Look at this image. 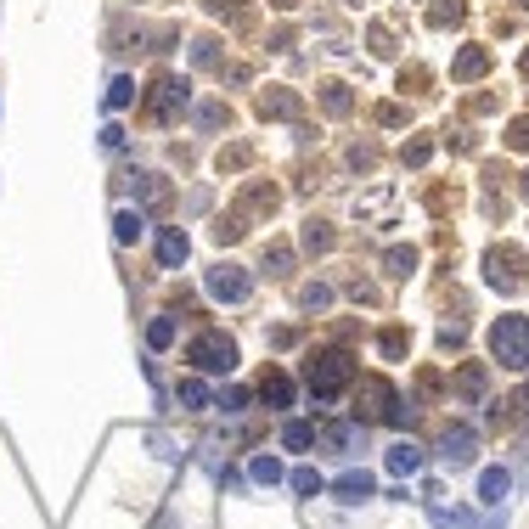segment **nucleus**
<instances>
[{
  "label": "nucleus",
  "mask_w": 529,
  "mask_h": 529,
  "mask_svg": "<svg viewBox=\"0 0 529 529\" xmlns=\"http://www.w3.org/2000/svg\"><path fill=\"white\" fill-rule=\"evenodd\" d=\"M113 237H119V242H136V237H141V215H130V208H124V215L113 220Z\"/></svg>",
  "instance_id": "obj_22"
},
{
  "label": "nucleus",
  "mask_w": 529,
  "mask_h": 529,
  "mask_svg": "<svg viewBox=\"0 0 529 529\" xmlns=\"http://www.w3.org/2000/svg\"><path fill=\"white\" fill-rule=\"evenodd\" d=\"M231 113L220 108V101H208V108H198V124H208V130H215V124H225Z\"/></svg>",
  "instance_id": "obj_31"
},
{
  "label": "nucleus",
  "mask_w": 529,
  "mask_h": 529,
  "mask_svg": "<svg viewBox=\"0 0 529 529\" xmlns=\"http://www.w3.org/2000/svg\"><path fill=\"white\" fill-rule=\"evenodd\" d=\"M287 265H293V253L277 242V248H265V270H270V277H287Z\"/></svg>",
  "instance_id": "obj_24"
},
{
  "label": "nucleus",
  "mask_w": 529,
  "mask_h": 529,
  "mask_svg": "<svg viewBox=\"0 0 529 529\" xmlns=\"http://www.w3.org/2000/svg\"><path fill=\"white\" fill-rule=\"evenodd\" d=\"M327 113H349V91H344V84H327Z\"/></svg>",
  "instance_id": "obj_27"
},
{
  "label": "nucleus",
  "mask_w": 529,
  "mask_h": 529,
  "mask_svg": "<svg viewBox=\"0 0 529 529\" xmlns=\"http://www.w3.org/2000/svg\"><path fill=\"white\" fill-rule=\"evenodd\" d=\"M473 445H479L473 428H462V422H456V428H445V439H439V462H445V468H468Z\"/></svg>",
  "instance_id": "obj_8"
},
{
  "label": "nucleus",
  "mask_w": 529,
  "mask_h": 529,
  "mask_svg": "<svg viewBox=\"0 0 529 529\" xmlns=\"http://www.w3.org/2000/svg\"><path fill=\"white\" fill-rule=\"evenodd\" d=\"M175 400H181V406H186V411H203V406H208V389L198 384V377H186V384L175 389Z\"/></svg>",
  "instance_id": "obj_18"
},
{
  "label": "nucleus",
  "mask_w": 529,
  "mask_h": 529,
  "mask_svg": "<svg viewBox=\"0 0 529 529\" xmlns=\"http://www.w3.org/2000/svg\"><path fill=\"white\" fill-rule=\"evenodd\" d=\"M270 6H282V12H287V6H299V0H270Z\"/></svg>",
  "instance_id": "obj_35"
},
{
  "label": "nucleus",
  "mask_w": 529,
  "mask_h": 529,
  "mask_svg": "<svg viewBox=\"0 0 529 529\" xmlns=\"http://www.w3.org/2000/svg\"><path fill=\"white\" fill-rule=\"evenodd\" d=\"M248 473H253V484H282V462L277 456H253Z\"/></svg>",
  "instance_id": "obj_19"
},
{
  "label": "nucleus",
  "mask_w": 529,
  "mask_h": 529,
  "mask_svg": "<svg viewBox=\"0 0 529 529\" xmlns=\"http://www.w3.org/2000/svg\"><path fill=\"white\" fill-rule=\"evenodd\" d=\"M411 406H400V394L384 384V377H366L361 400H355V422H406Z\"/></svg>",
  "instance_id": "obj_3"
},
{
  "label": "nucleus",
  "mask_w": 529,
  "mask_h": 529,
  "mask_svg": "<svg viewBox=\"0 0 529 529\" xmlns=\"http://www.w3.org/2000/svg\"><path fill=\"white\" fill-rule=\"evenodd\" d=\"M299 108H304V101L293 96V91H282V84L260 91V113H265V119H299Z\"/></svg>",
  "instance_id": "obj_9"
},
{
  "label": "nucleus",
  "mask_w": 529,
  "mask_h": 529,
  "mask_svg": "<svg viewBox=\"0 0 529 529\" xmlns=\"http://www.w3.org/2000/svg\"><path fill=\"white\" fill-rule=\"evenodd\" d=\"M377 349H384V355H406V332H400V327H389L384 338H377Z\"/></svg>",
  "instance_id": "obj_28"
},
{
  "label": "nucleus",
  "mask_w": 529,
  "mask_h": 529,
  "mask_svg": "<svg viewBox=\"0 0 529 529\" xmlns=\"http://www.w3.org/2000/svg\"><path fill=\"white\" fill-rule=\"evenodd\" d=\"M304 304L310 310H327L332 304V287H304Z\"/></svg>",
  "instance_id": "obj_34"
},
{
  "label": "nucleus",
  "mask_w": 529,
  "mask_h": 529,
  "mask_svg": "<svg viewBox=\"0 0 529 529\" xmlns=\"http://www.w3.org/2000/svg\"><path fill=\"white\" fill-rule=\"evenodd\" d=\"M349 377H355V361L344 349H322V355H310V366H304V384H310L315 400H332Z\"/></svg>",
  "instance_id": "obj_2"
},
{
  "label": "nucleus",
  "mask_w": 529,
  "mask_h": 529,
  "mask_svg": "<svg viewBox=\"0 0 529 529\" xmlns=\"http://www.w3.org/2000/svg\"><path fill=\"white\" fill-rule=\"evenodd\" d=\"M456 394H462V400H479V394H484V366H462V372H456Z\"/></svg>",
  "instance_id": "obj_17"
},
{
  "label": "nucleus",
  "mask_w": 529,
  "mask_h": 529,
  "mask_svg": "<svg viewBox=\"0 0 529 529\" xmlns=\"http://www.w3.org/2000/svg\"><path fill=\"white\" fill-rule=\"evenodd\" d=\"M146 344H153V349H163V344H175V322H169V315H158V322L146 327Z\"/></svg>",
  "instance_id": "obj_21"
},
{
  "label": "nucleus",
  "mask_w": 529,
  "mask_h": 529,
  "mask_svg": "<svg viewBox=\"0 0 529 529\" xmlns=\"http://www.w3.org/2000/svg\"><path fill=\"white\" fill-rule=\"evenodd\" d=\"M332 490H338V501H344V507H361V501L377 490V484H372V473H344Z\"/></svg>",
  "instance_id": "obj_13"
},
{
  "label": "nucleus",
  "mask_w": 529,
  "mask_h": 529,
  "mask_svg": "<svg viewBox=\"0 0 529 529\" xmlns=\"http://www.w3.org/2000/svg\"><path fill=\"white\" fill-rule=\"evenodd\" d=\"M524 79H529V51H524Z\"/></svg>",
  "instance_id": "obj_36"
},
{
  "label": "nucleus",
  "mask_w": 529,
  "mask_h": 529,
  "mask_svg": "<svg viewBox=\"0 0 529 529\" xmlns=\"http://www.w3.org/2000/svg\"><path fill=\"white\" fill-rule=\"evenodd\" d=\"M490 361L507 372H524L529 366V315H496L490 327Z\"/></svg>",
  "instance_id": "obj_1"
},
{
  "label": "nucleus",
  "mask_w": 529,
  "mask_h": 529,
  "mask_svg": "<svg viewBox=\"0 0 529 529\" xmlns=\"http://www.w3.org/2000/svg\"><path fill=\"white\" fill-rule=\"evenodd\" d=\"M507 146H513V153H529V119H518L513 130H507Z\"/></svg>",
  "instance_id": "obj_30"
},
{
  "label": "nucleus",
  "mask_w": 529,
  "mask_h": 529,
  "mask_svg": "<svg viewBox=\"0 0 529 529\" xmlns=\"http://www.w3.org/2000/svg\"><path fill=\"white\" fill-rule=\"evenodd\" d=\"M282 445H287V451H310V445H315V422H287V428H282Z\"/></svg>",
  "instance_id": "obj_16"
},
{
  "label": "nucleus",
  "mask_w": 529,
  "mask_h": 529,
  "mask_svg": "<svg viewBox=\"0 0 529 529\" xmlns=\"http://www.w3.org/2000/svg\"><path fill=\"white\" fill-rule=\"evenodd\" d=\"M130 101H136V84L130 79H113L108 84V108H130Z\"/></svg>",
  "instance_id": "obj_23"
},
{
  "label": "nucleus",
  "mask_w": 529,
  "mask_h": 529,
  "mask_svg": "<svg viewBox=\"0 0 529 529\" xmlns=\"http://www.w3.org/2000/svg\"><path fill=\"white\" fill-rule=\"evenodd\" d=\"M130 181H136V192H141V198H146V203H153V208H158V203H163V198H169V186H163V181H158V175H130Z\"/></svg>",
  "instance_id": "obj_20"
},
{
  "label": "nucleus",
  "mask_w": 529,
  "mask_h": 529,
  "mask_svg": "<svg viewBox=\"0 0 529 529\" xmlns=\"http://www.w3.org/2000/svg\"><path fill=\"white\" fill-rule=\"evenodd\" d=\"M411 265H417L411 248H389V270H394V277H411Z\"/></svg>",
  "instance_id": "obj_25"
},
{
  "label": "nucleus",
  "mask_w": 529,
  "mask_h": 529,
  "mask_svg": "<svg viewBox=\"0 0 529 529\" xmlns=\"http://www.w3.org/2000/svg\"><path fill=\"white\" fill-rule=\"evenodd\" d=\"M208 293L225 299V304H242L248 299V277H242L237 265H215V270H208Z\"/></svg>",
  "instance_id": "obj_7"
},
{
  "label": "nucleus",
  "mask_w": 529,
  "mask_h": 529,
  "mask_svg": "<svg viewBox=\"0 0 529 529\" xmlns=\"http://www.w3.org/2000/svg\"><path fill=\"white\" fill-rule=\"evenodd\" d=\"M175 108H186V79L158 74L153 79V96H146V119H169Z\"/></svg>",
  "instance_id": "obj_6"
},
{
  "label": "nucleus",
  "mask_w": 529,
  "mask_h": 529,
  "mask_svg": "<svg viewBox=\"0 0 529 529\" xmlns=\"http://www.w3.org/2000/svg\"><path fill=\"white\" fill-rule=\"evenodd\" d=\"M484 68H490V51H484V46H462L456 62H451V79H456V84H468V79H479Z\"/></svg>",
  "instance_id": "obj_10"
},
{
  "label": "nucleus",
  "mask_w": 529,
  "mask_h": 529,
  "mask_svg": "<svg viewBox=\"0 0 529 529\" xmlns=\"http://www.w3.org/2000/svg\"><path fill=\"white\" fill-rule=\"evenodd\" d=\"M507 484H513V473H507V468H490V473L479 479V501H484V507H496V501L507 496Z\"/></svg>",
  "instance_id": "obj_15"
},
{
  "label": "nucleus",
  "mask_w": 529,
  "mask_h": 529,
  "mask_svg": "<svg viewBox=\"0 0 529 529\" xmlns=\"http://www.w3.org/2000/svg\"><path fill=\"white\" fill-rule=\"evenodd\" d=\"M304 248H315V253H322V248H332V231H315V220H310V231H304Z\"/></svg>",
  "instance_id": "obj_33"
},
{
  "label": "nucleus",
  "mask_w": 529,
  "mask_h": 529,
  "mask_svg": "<svg viewBox=\"0 0 529 529\" xmlns=\"http://www.w3.org/2000/svg\"><path fill=\"white\" fill-rule=\"evenodd\" d=\"M456 17H462V0H439L434 6V23H456Z\"/></svg>",
  "instance_id": "obj_32"
},
{
  "label": "nucleus",
  "mask_w": 529,
  "mask_h": 529,
  "mask_svg": "<svg viewBox=\"0 0 529 529\" xmlns=\"http://www.w3.org/2000/svg\"><path fill=\"white\" fill-rule=\"evenodd\" d=\"M186 361H192L198 372H231L237 366V344H231L225 332H198L192 349H186Z\"/></svg>",
  "instance_id": "obj_4"
},
{
  "label": "nucleus",
  "mask_w": 529,
  "mask_h": 529,
  "mask_svg": "<svg viewBox=\"0 0 529 529\" xmlns=\"http://www.w3.org/2000/svg\"><path fill=\"white\" fill-rule=\"evenodd\" d=\"M186 248H192V242H186V231H181V225H169L163 237H158V260H163V265H181V260H186Z\"/></svg>",
  "instance_id": "obj_14"
},
{
  "label": "nucleus",
  "mask_w": 529,
  "mask_h": 529,
  "mask_svg": "<svg viewBox=\"0 0 529 529\" xmlns=\"http://www.w3.org/2000/svg\"><path fill=\"white\" fill-rule=\"evenodd\" d=\"M293 490H299V496H315V490H322V473H315V468H299V473H293Z\"/></svg>",
  "instance_id": "obj_26"
},
{
  "label": "nucleus",
  "mask_w": 529,
  "mask_h": 529,
  "mask_svg": "<svg viewBox=\"0 0 529 529\" xmlns=\"http://www.w3.org/2000/svg\"><path fill=\"white\" fill-rule=\"evenodd\" d=\"M384 468H389L394 479H411V473L422 468V445H411V439H400V445H389V456H384Z\"/></svg>",
  "instance_id": "obj_11"
},
{
  "label": "nucleus",
  "mask_w": 529,
  "mask_h": 529,
  "mask_svg": "<svg viewBox=\"0 0 529 529\" xmlns=\"http://www.w3.org/2000/svg\"><path fill=\"white\" fill-rule=\"evenodd\" d=\"M220 411H231V417L248 411V389H225V394H220Z\"/></svg>",
  "instance_id": "obj_29"
},
{
  "label": "nucleus",
  "mask_w": 529,
  "mask_h": 529,
  "mask_svg": "<svg viewBox=\"0 0 529 529\" xmlns=\"http://www.w3.org/2000/svg\"><path fill=\"white\" fill-rule=\"evenodd\" d=\"M518 6H529V0H518Z\"/></svg>",
  "instance_id": "obj_38"
},
{
  "label": "nucleus",
  "mask_w": 529,
  "mask_h": 529,
  "mask_svg": "<svg viewBox=\"0 0 529 529\" xmlns=\"http://www.w3.org/2000/svg\"><path fill=\"white\" fill-rule=\"evenodd\" d=\"M484 277H490V287H501V293L524 287V253H518L513 242L490 248V260H484Z\"/></svg>",
  "instance_id": "obj_5"
},
{
  "label": "nucleus",
  "mask_w": 529,
  "mask_h": 529,
  "mask_svg": "<svg viewBox=\"0 0 529 529\" xmlns=\"http://www.w3.org/2000/svg\"><path fill=\"white\" fill-rule=\"evenodd\" d=\"M260 394H265V406H270V411H287V406H293V384H287V372L270 366V372L260 377Z\"/></svg>",
  "instance_id": "obj_12"
},
{
  "label": "nucleus",
  "mask_w": 529,
  "mask_h": 529,
  "mask_svg": "<svg viewBox=\"0 0 529 529\" xmlns=\"http://www.w3.org/2000/svg\"><path fill=\"white\" fill-rule=\"evenodd\" d=\"M518 186H524V192H529V175H524V181H518Z\"/></svg>",
  "instance_id": "obj_37"
}]
</instances>
